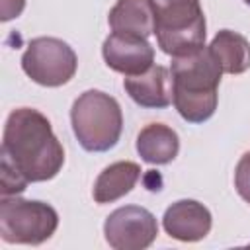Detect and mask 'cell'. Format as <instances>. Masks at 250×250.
<instances>
[{
  "mask_svg": "<svg viewBox=\"0 0 250 250\" xmlns=\"http://www.w3.org/2000/svg\"><path fill=\"white\" fill-rule=\"evenodd\" d=\"M2 156L31 184L53 180L64 164V148L49 119L33 107H18L8 115Z\"/></svg>",
  "mask_w": 250,
  "mask_h": 250,
  "instance_id": "1",
  "label": "cell"
},
{
  "mask_svg": "<svg viewBox=\"0 0 250 250\" xmlns=\"http://www.w3.org/2000/svg\"><path fill=\"white\" fill-rule=\"evenodd\" d=\"M174 105L188 123H203L213 117L219 102L223 68L209 51L201 47L193 53L172 57Z\"/></svg>",
  "mask_w": 250,
  "mask_h": 250,
  "instance_id": "2",
  "label": "cell"
},
{
  "mask_svg": "<svg viewBox=\"0 0 250 250\" xmlns=\"http://www.w3.org/2000/svg\"><path fill=\"white\" fill-rule=\"evenodd\" d=\"M70 123L84 150L105 152L113 148L121 137V105L113 96L102 90H86L72 104Z\"/></svg>",
  "mask_w": 250,
  "mask_h": 250,
  "instance_id": "3",
  "label": "cell"
},
{
  "mask_svg": "<svg viewBox=\"0 0 250 250\" xmlns=\"http://www.w3.org/2000/svg\"><path fill=\"white\" fill-rule=\"evenodd\" d=\"M154 35L162 53L182 57L205 47V16L199 0H150Z\"/></svg>",
  "mask_w": 250,
  "mask_h": 250,
  "instance_id": "4",
  "label": "cell"
},
{
  "mask_svg": "<svg viewBox=\"0 0 250 250\" xmlns=\"http://www.w3.org/2000/svg\"><path fill=\"white\" fill-rule=\"evenodd\" d=\"M59 227V213L45 201L6 195L0 201V236L10 244H43Z\"/></svg>",
  "mask_w": 250,
  "mask_h": 250,
  "instance_id": "5",
  "label": "cell"
},
{
  "mask_svg": "<svg viewBox=\"0 0 250 250\" xmlns=\"http://www.w3.org/2000/svg\"><path fill=\"white\" fill-rule=\"evenodd\" d=\"M23 72L39 86L57 88L76 74L78 59L74 49L57 37H35L21 55Z\"/></svg>",
  "mask_w": 250,
  "mask_h": 250,
  "instance_id": "6",
  "label": "cell"
},
{
  "mask_svg": "<svg viewBox=\"0 0 250 250\" xmlns=\"http://www.w3.org/2000/svg\"><path fill=\"white\" fill-rule=\"evenodd\" d=\"M104 234L107 244L115 250H145L154 242L158 223L148 209L141 205H125L107 215Z\"/></svg>",
  "mask_w": 250,
  "mask_h": 250,
  "instance_id": "7",
  "label": "cell"
},
{
  "mask_svg": "<svg viewBox=\"0 0 250 250\" xmlns=\"http://www.w3.org/2000/svg\"><path fill=\"white\" fill-rule=\"evenodd\" d=\"M102 55L105 64L125 76H135L154 64V49L145 37L111 33L104 45Z\"/></svg>",
  "mask_w": 250,
  "mask_h": 250,
  "instance_id": "8",
  "label": "cell"
},
{
  "mask_svg": "<svg viewBox=\"0 0 250 250\" xmlns=\"http://www.w3.org/2000/svg\"><path fill=\"white\" fill-rule=\"evenodd\" d=\"M213 217L209 209L195 199H180L172 203L162 217L164 230L182 242H197L211 230Z\"/></svg>",
  "mask_w": 250,
  "mask_h": 250,
  "instance_id": "9",
  "label": "cell"
},
{
  "mask_svg": "<svg viewBox=\"0 0 250 250\" xmlns=\"http://www.w3.org/2000/svg\"><path fill=\"white\" fill-rule=\"evenodd\" d=\"M125 92L129 98L148 109H162L168 107L174 102V82H172V72L166 66L152 64L148 70L127 76L123 80Z\"/></svg>",
  "mask_w": 250,
  "mask_h": 250,
  "instance_id": "10",
  "label": "cell"
},
{
  "mask_svg": "<svg viewBox=\"0 0 250 250\" xmlns=\"http://www.w3.org/2000/svg\"><path fill=\"white\" fill-rule=\"evenodd\" d=\"M141 178V166L131 160H119L109 164L100 172L96 178L92 195L94 201L104 205V203H113L127 195L139 182Z\"/></svg>",
  "mask_w": 250,
  "mask_h": 250,
  "instance_id": "11",
  "label": "cell"
},
{
  "mask_svg": "<svg viewBox=\"0 0 250 250\" xmlns=\"http://www.w3.org/2000/svg\"><path fill=\"white\" fill-rule=\"evenodd\" d=\"M113 33L148 37L154 33V14L150 0H117L107 16Z\"/></svg>",
  "mask_w": 250,
  "mask_h": 250,
  "instance_id": "12",
  "label": "cell"
},
{
  "mask_svg": "<svg viewBox=\"0 0 250 250\" xmlns=\"http://www.w3.org/2000/svg\"><path fill=\"white\" fill-rule=\"evenodd\" d=\"M178 133L164 123H150L137 135V152L148 164H168L178 156Z\"/></svg>",
  "mask_w": 250,
  "mask_h": 250,
  "instance_id": "13",
  "label": "cell"
},
{
  "mask_svg": "<svg viewBox=\"0 0 250 250\" xmlns=\"http://www.w3.org/2000/svg\"><path fill=\"white\" fill-rule=\"evenodd\" d=\"M209 51L227 74H242L250 68V43L236 31L221 29L213 37Z\"/></svg>",
  "mask_w": 250,
  "mask_h": 250,
  "instance_id": "14",
  "label": "cell"
},
{
  "mask_svg": "<svg viewBox=\"0 0 250 250\" xmlns=\"http://www.w3.org/2000/svg\"><path fill=\"white\" fill-rule=\"evenodd\" d=\"M0 172H2V186H0L2 197H6V195H20V193L25 191L29 182L21 176V172L16 170V166L6 156L0 158Z\"/></svg>",
  "mask_w": 250,
  "mask_h": 250,
  "instance_id": "15",
  "label": "cell"
},
{
  "mask_svg": "<svg viewBox=\"0 0 250 250\" xmlns=\"http://www.w3.org/2000/svg\"><path fill=\"white\" fill-rule=\"evenodd\" d=\"M234 188L238 191V195L250 203V150L244 152L236 164L234 170Z\"/></svg>",
  "mask_w": 250,
  "mask_h": 250,
  "instance_id": "16",
  "label": "cell"
},
{
  "mask_svg": "<svg viewBox=\"0 0 250 250\" xmlns=\"http://www.w3.org/2000/svg\"><path fill=\"white\" fill-rule=\"evenodd\" d=\"M25 8V0H2L0 2V20L10 21L18 18Z\"/></svg>",
  "mask_w": 250,
  "mask_h": 250,
  "instance_id": "17",
  "label": "cell"
},
{
  "mask_svg": "<svg viewBox=\"0 0 250 250\" xmlns=\"http://www.w3.org/2000/svg\"><path fill=\"white\" fill-rule=\"evenodd\" d=\"M244 2H246V4H248V6H250V0H244Z\"/></svg>",
  "mask_w": 250,
  "mask_h": 250,
  "instance_id": "18",
  "label": "cell"
}]
</instances>
